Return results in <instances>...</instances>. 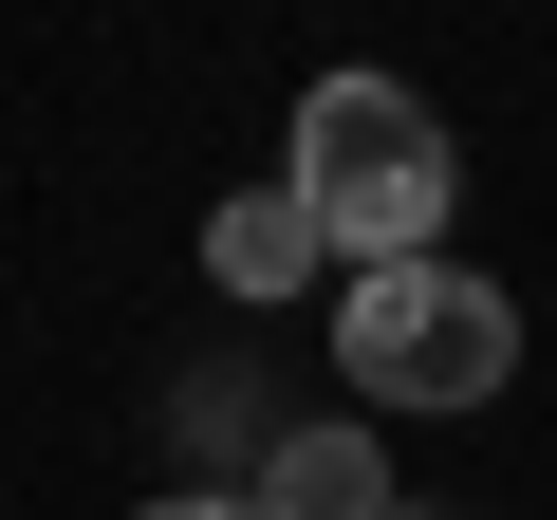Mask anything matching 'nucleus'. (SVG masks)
Listing matches in <instances>:
<instances>
[{
    "label": "nucleus",
    "mask_w": 557,
    "mask_h": 520,
    "mask_svg": "<svg viewBox=\"0 0 557 520\" xmlns=\"http://www.w3.org/2000/svg\"><path fill=\"white\" fill-rule=\"evenodd\" d=\"M278 186L317 205L335 280H354V260H428V242H446L465 149H446V112H428L409 75H317V94H298V168H278Z\"/></svg>",
    "instance_id": "obj_1"
},
{
    "label": "nucleus",
    "mask_w": 557,
    "mask_h": 520,
    "mask_svg": "<svg viewBox=\"0 0 557 520\" xmlns=\"http://www.w3.org/2000/svg\"><path fill=\"white\" fill-rule=\"evenodd\" d=\"M335 372H354V409H483L502 372H520V298L483 280V260H354L335 280Z\"/></svg>",
    "instance_id": "obj_2"
},
{
    "label": "nucleus",
    "mask_w": 557,
    "mask_h": 520,
    "mask_svg": "<svg viewBox=\"0 0 557 520\" xmlns=\"http://www.w3.org/2000/svg\"><path fill=\"white\" fill-rule=\"evenodd\" d=\"M242 520H391V446L372 428H278L260 483H242Z\"/></svg>",
    "instance_id": "obj_3"
},
{
    "label": "nucleus",
    "mask_w": 557,
    "mask_h": 520,
    "mask_svg": "<svg viewBox=\"0 0 557 520\" xmlns=\"http://www.w3.org/2000/svg\"><path fill=\"white\" fill-rule=\"evenodd\" d=\"M317 260H335V242H317L298 186H223V205H205V280H223V298H317Z\"/></svg>",
    "instance_id": "obj_4"
},
{
    "label": "nucleus",
    "mask_w": 557,
    "mask_h": 520,
    "mask_svg": "<svg viewBox=\"0 0 557 520\" xmlns=\"http://www.w3.org/2000/svg\"><path fill=\"white\" fill-rule=\"evenodd\" d=\"M149 520H242V502H149Z\"/></svg>",
    "instance_id": "obj_5"
},
{
    "label": "nucleus",
    "mask_w": 557,
    "mask_h": 520,
    "mask_svg": "<svg viewBox=\"0 0 557 520\" xmlns=\"http://www.w3.org/2000/svg\"><path fill=\"white\" fill-rule=\"evenodd\" d=\"M391 520H409V502H391Z\"/></svg>",
    "instance_id": "obj_6"
}]
</instances>
